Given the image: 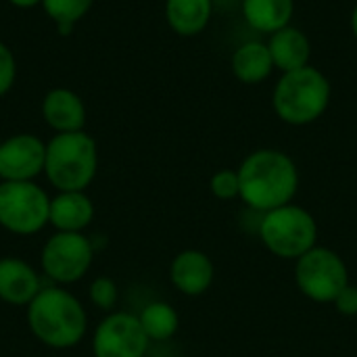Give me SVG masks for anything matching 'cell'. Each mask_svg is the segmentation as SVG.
Instances as JSON below:
<instances>
[{
  "mask_svg": "<svg viewBox=\"0 0 357 357\" xmlns=\"http://www.w3.org/2000/svg\"><path fill=\"white\" fill-rule=\"evenodd\" d=\"M31 335L50 349H71L88 331V314L82 301L65 287H44L27 305Z\"/></svg>",
  "mask_w": 357,
  "mask_h": 357,
  "instance_id": "2",
  "label": "cell"
},
{
  "mask_svg": "<svg viewBox=\"0 0 357 357\" xmlns=\"http://www.w3.org/2000/svg\"><path fill=\"white\" fill-rule=\"evenodd\" d=\"M230 67H232L234 77L241 84L257 86V84L266 82L272 75L274 61H272V54H270V48H268L266 42L251 40V42L241 44L232 52Z\"/></svg>",
  "mask_w": 357,
  "mask_h": 357,
  "instance_id": "16",
  "label": "cell"
},
{
  "mask_svg": "<svg viewBox=\"0 0 357 357\" xmlns=\"http://www.w3.org/2000/svg\"><path fill=\"white\" fill-rule=\"evenodd\" d=\"M88 295H90V303L102 312H113V307L119 301V289H117L115 280L109 276L94 278L88 289Z\"/></svg>",
  "mask_w": 357,
  "mask_h": 357,
  "instance_id": "21",
  "label": "cell"
},
{
  "mask_svg": "<svg viewBox=\"0 0 357 357\" xmlns=\"http://www.w3.org/2000/svg\"><path fill=\"white\" fill-rule=\"evenodd\" d=\"M94 259V249L84 232H54L40 251L42 274L56 287L79 282Z\"/></svg>",
  "mask_w": 357,
  "mask_h": 357,
  "instance_id": "8",
  "label": "cell"
},
{
  "mask_svg": "<svg viewBox=\"0 0 357 357\" xmlns=\"http://www.w3.org/2000/svg\"><path fill=\"white\" fill-rule=\"evenodd\" d=\"M15 77H17L15 54H13V50L4 42H0V98L13 88Z\"/></svg>",
  "mask_w": 357,
  "mask_h": 357,
  "instance_id": "23",
  "label": "cell"
},
{
  "mask_svg": "<svg viewBox=\"0 0 357 357\" xmlns=\"http://www.w3.org/2000/svg\"><path fill=\"white\" fill-rule=\"evenodd\" d=\"M138 320H140L142 331L149 337V341H167L178 333V326H180L178 312L165 301L149 303L138 314Z\"/></svg>",
  "mask_w": 357,
  "mask_h": 357,
  "instance_id": "19",
  "label": "cell"
},
{
  "mask_svg": "<svg viewBox=\"0 0 357 357\" xmlns=\"http://www.w3.org/2000/svg\"><path fill=\"white\" fill-rule=\"evenodd\" d=\"M98 172L96 140L82 132L54 134L46 142L44 176L59 190H86Z\"/></svg>",
  "mask_w": 357,
  "mask_h": 357,
  "instance_id": "4",
  "label": "cell"
},
{
  "mask_svg": "<svg viewBox=\"0 0 357 357\" xmlns=\"http://www.w3.org/2000/svg\"><path fill=\"white\" fill-rule=\"evenodd\" d=\"M213 278H215V268L205 251L184 249L172 259L169 280L186 297H199L207 293L213 284Z\"/></svg>",
  "mask_w": 357,
  "mask_h": 357,
  "instance_id": "11",
  "label": "cell"
},
{
  "mask_svg": "<svg viewBox=\"0 0 357 357\" xmlns=\"http://www.w3.org/2000/svg\"><path fill=\"white\" fill-rule=\"evenodd\" d=\"M42 117L56 134L82 132L86 126V105L69 88H52L42 100Z\"/></svg>",
  "mask_w": 357,
  "mask_h": 357,
  "instance_id": "13",
  "label": "cell"
},
{
  "mask_svg": "<svg viewBox=\"0 0 357 357\" xmlns=\"http://www.w3.org/2000/svg\"><path fill=\"white\" fill-rule=\"evenodd\" d=\"M8 2L17 8H31V6L42 4V0H8Z\"/></svg>",
  "mask_w": 357,
  "mask_h": 357,
  "instance_id": "25",
  "label": "cell"
},
{
  "mask_svg": "<svg viewBox=\"0 0 357 357\" xmlns=\"http://www.w3.org/2000/svg\"><path fill=\"white\" fill-rule=\"evenodd\" d=\"M149 337L142 331L138 316L130 312H111L94 331V357H144L149 351Z\"/></svg>",
  "mask_w": 357,
  "mask_h": 357,
  "instance_id": "9",
  "label": "cell"
},
{
  "mask_svg": "<svg viewBox=\"0 0 357 357\" xmlns=\"http://www.w3.org/2000/svg\"><path fill=\"white\" fill-rule=\"evenodd\" d=\"M213 15V0H165V21L174 33L192 38L205 31Z\"/></svg>",
  "mask_w": 357,
  "mask_h": 357,
  "instance_id": "17",
  "label": "cell"
},
{
  "mask_svg": "<svg viewBox=\"0 0 357 357\" xmlns=\"http://www.w3.org/2000/svg\"><path fill=\"white\" fill-rule=\"evenodd\" d=\"M92 4L94 0H42L44 13L63 36L73 31L77 21H82L88 15Z\"/></svg>",
  "mask_w": 357,
  "mask_h": 357,
  "instance_id": "20",
  "label": "cell"
},
{
  "mask_svg": "<svg viewBox=\"0 0 357 357\" xmlns=\"http://www.w3.org/2000/svg\"><path fill=\"white\" fill-rule=\"evenodd\" d=\"M337 307V312L341 316H357V287H354L351 282L339 293V297L333 303Z\"/></svg>",
  "mask_w": 357,
  "mask_h": 357,
  "instance_id": "24",
  "label": "cell"
},
{
  "mask_svg": "<svg viewBox=\"0 0 357 357\" xmlns=\"http://www.w3.org/2000/svg\"><path fill=\"white\" fill-rule=\"evenodd\" d=\"M259 238L276 257L297 261L301 255L316 247L318 224L307 209L289 203L284 207L261 213Z\"/></svg>",
  "mask_w": 357,
  "mask_h": 357,
  "instance_id": "5",
  "label": "cell"
},
{
  "mask_svg": "<svg viewBox=\"0 0 357 357\" xmlns=\"http://www.w3.org/2000/svg\"><path fill=\"white\" fill-rule=\"evenodd\" d=\"M50 197L33 180L0 182V226L17 236H31L48 226Z\"/></svg>",
  "mask_w": 357,
  "mask_h": 357,
  "instance_id": "6",
  "label": "cell"
},
{
  "mask_svg": "<svg viewBox=\"0 0 357 357\" xmlns=\"http://www.w3.org/2000/svg\"><path fill=\"white\" fill-rule=\"evenodd\" d=\"M349 25H351V33H354V38L357 40V4L354 6V10H351V17H349Z\"/></svg>",
  "mask_w": 357,
  "mask_h": 357,
  "instance_id": "26",
  "label": "cell"
},
{
  "mask_svg": "<svg viewBox=\"0 0 357 357\" xmlns=\"http://www.w3.org/2000/svg\"><path fill=\"white\" fill-rule=\"evenodd\" d=\"M92 220L94 203L84 190H65L50 199L48 224L56 232H84Z\"/></svg>",
  "mask_w": 357,
  "mask_h": 357,
  "instance_id": "14",
  "label": "cell"
},
{
  "mask_svg": "<svg viewBox=\"0 0 357 357\" xmlns=\"http://www.w3.org/2000/svg\"><path fill=\"white\" fill-rule=\"evenodd\" d=\"M295 0H243V17L247 25L261 33H274L291 25Z\"/></svg>",
  "mask_w": 357,
  "mask_h": 357,
  "instance_id": "18",
  "label": "cell"
},
{
  "mask_svg": "<svg viewBox=\"0 0 357 357\" xmlns=\"http://www.w3.org/2000/svg\"><path fill=\"white\" fill-rule=\"evenodd\" d=\"M40 274L21 257L0 259V301L17 307H27L42 291Z\"/></svg>",
  "mask_w": 357,
  "mask_h": 357,
  "instance_id": "12",
  "label": "cell"
},
{
  "mask_svg": "<svg viewBox=\"0 0 357 357\" xmlns=\"http://www.w3.org/2000/svg\"><path fill=\"white\" fill-rule=\"evenodd\" d=\"M297 289L316 303H335L349 284V270L343 257L328 247H314L295 261Z\"/></svg>",
  "mask_w": 357,
  "mask_h": 357,
  "instance_id": "7",
  "label": "cell"
},
{
  "mask_svg": "<svg viewBox=\"0 0 357 357\" xmlns=\"http://www.w3.org/2000/svg\"><path fill=\"white\" fill-rule=\"evenodd\" d=\"M266 44L270 48L274 69H278L282 73H289V71L310 65L312 42L299 27L287 25V27L270 33V40Z\"/></svg>",
  "mask_w": 357,
  "mask_h": 357,
  "instance_id": "15",
  "label": "cell"
},
{
  "mask_svg": "<svg viewBox=\"0 0 357 357\" xmlns=\"http://www.w3.org/2000/svg\"><path fill=\"white\" fill-rule=\"evenodd\" d=\"M46 142L33 134H15L0 142V180L29 182L44 174Z\"/></svg>",
  "mask_w": 357,
  "mask_h": 357,
  "instance_id": "10",
  "label": "cell"
},
{
  "mask_svg": "<svg viewBox=\"0 0 357 357\" xmlns=\"http://www.w3.org/2000/svg\"><path fill=\"white\" fill-rule=\"evenodd\" d=\"M331 96L328 77L307 65L280 75L272 92V109L289 126H310L326 113Z\"/></svg>",
  "mask_w": 357,
  "mask_h": 357,
  "instance_id": "3",
  "label": "cell"
},
{
  "mask_svg": "<svg viewBox=\"0 0 357 357\" xmlns=\"http://www.w3.org/2000/svg\"><path fill=\"white\" fill-rule=\"evenodd\" d=\"M241 199L259 213L293 203L299 190V169L295 161L278 149H257L241 163Z\"/></svg>",
  "mask_w": 357,
  "mask_h": 357,
  "instance_id": "1",
  "label": "cell"
},
{
  "mask_svg": "<svg viewBox=\"0 0 357 357\" xmlns=\"http://www.w3.org/2000/svg\"><path fill=\"white\" fill-rule=\"evenodd\" d=\"M211 192L213 197H218L220 201H232L236 197H241V180H238V172L236 169H220L211 176Z\"/></svg>",
  "mask_w": 357,
  "mask_h": 357,
  "instance_id": "22",
  "label": "cell"
}]
</instances>
